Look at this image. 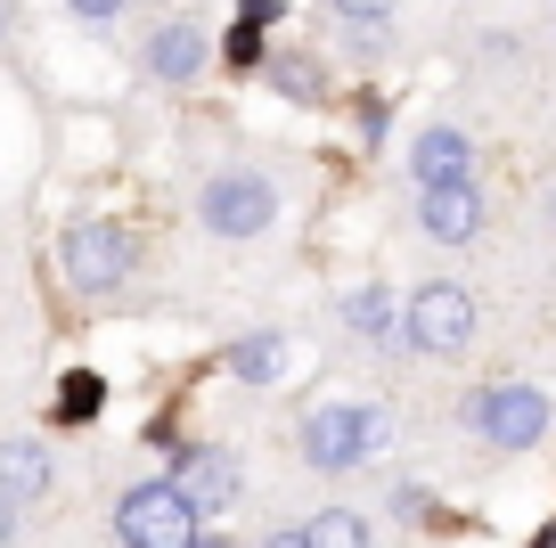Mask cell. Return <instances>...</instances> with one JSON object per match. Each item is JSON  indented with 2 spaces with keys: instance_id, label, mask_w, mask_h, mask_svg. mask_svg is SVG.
Segmentation results:
<instances>
[{
  "instance_id": "cell-6",
  "label": "cell",
  "mask_w": 556,
  "mask_h": 548,
  "mask_svg": "<svg viewBox=\"0 0 556 548\" xmlns=\"http://www.w3.org/2000/svg\"><path fill=\"white\" fill-rule=\"evenodd\" d=\"M58 271L83 295H115L123 278H131V238H123L115 222H99V213H83V222H66V238H58Z\"/></svg>"
},
{
  "instance_id": "cell-19",
  "label": "cell",
  "mask_w": 556,
  "mask_h": 548,
  "mask_svg": "<svg viewBox=\"0 0 556 548\" xmlns=\"http://www.w3.org/2000/svg\"><path fill=\"white\" fill-rule=\"evenodd\" d=\"M66 9H74L83 25H90V34H106V25L123 17V0H66Z\"/></svg>"
},
{
  "instance_id": "cell-22",
  "label": "cell",
  "mask_w": 556,
  "mask_h": 548,
  "mask_svg": "<svg viewBox=\"0 0 556 548\" xmlns=\"http://www.w3.org/2000/svg\"><path fill=\"white\" fill-rule=\"evenodd\" d=\"M262 548H312V540H303V524H295V532H270Z\"/></svg>"
},
{
  "instance_id": "cell-17",
  "label": "cell",
  "mask_w": 556,
  "mask_h": 548,
  "mask_svg": "<svg viewBox=\"0 0 556 548\" xmlns=\"http://www.w3.org/2000/svg\"><path fill=\"white\" fill-rule=\"evenodd\" d=\"M222 58H229V66H262V25H229V34H222Z\"/></svg>"
},
{
  "instance_id": "cell-10",
  "label": "cell",
  "mask_w": 556,
  "mask_h": 548,
  "mask_svg": "<svg viewBox=\"0 0 556 548\" xmlns=\"http://www.w3.org/2000/svg\"><path fill=\"white\" fill-rule=\"evenodd\" d=\"M205 58H213V34L197 17H164L156 34H148V74H156V83H197Z\"/></svg>"
},
{
  "instance_id": "cell-9",
  "label": "cell",
  "mask_w": 556,
  "mask_h": 548,
  "mask_svg": "<svg viewBox=\"0 0 556 548\" xmlns=\"http://www.w3.org/2000/svg\"><path fill=\"white\" fill-rule=\"evenodd\" d=\"M417 229L434 246H475L483 238V189H417Z\"/></svg>"
},
{
  "instance_id": "cell-24",
  "label": "cell",
  "mask_w": 556,
  "mask_h": 548,
  "mask_svg": "<svg viewBox=\"0 0 556 548\" xmlns=\"http://www.w3.org/2000/svg\"><path fill=\"white\" fill-rule=\"evenodd\" d=\"M17 540V508H9V499H0V548Z\"/></svg>"
},
{
  "instance_id": "cell-14",
  "label": "cell",
  "mask_w": 556,
  "mask_h": 548,
  "mask_svg": "<svg viewBox=\"0 0 556 548\" xmlns=\"http://www.w3.org/2000/svg\"><path fill=\"white\" fill-rule=\"evenodd\" d=\"M262 83L278 90V99H295V107H319L328 99V83H319V66L303 50H278V58H262Z\"/></svg>"
},
{
  "instance_id": "cell-20",
  "label": "cell",
  "mask_w": 556,
  "mask_h": 548,
  "mask_svg": "<svg viewBox=\"0 0 556 548\" xmlns=\"http://www.w3.org/2000/svg\"><path fill=\"white\" fill-rule=\"evenodd\" d=\"M393 508H401V515H417V524H426V515H434V491H426V483H393Z\"/></svg>"
},
{
  "instance_id": "cell-3",
  "label": "cell",
  "mask_w": 556,
  "mask_h": 548,
  "mask_svg": "<svg viewBox=\"0 0 556 548\" xmlns=\"http://www.w3.org/2000/svg\"><path fill=\"white\" fill-rule=\"evenodd\" d=\"M475 344V295L458 278H426V287L401 303V352L426 360H458Z\"/></svg>"
},
{
  "instance_id": "cell-15",
  "label": "cell",
  "mask_w": 556,
  "mask_h": 548,
  "mask_svg": "<svg viewBox=\"0 0 556 548\" xmlns=\"http://www.w3.org/2000/svg\"><path fill=\"white\" fill-rule=\"evenodd\" d=\"M106 410V377L99 369H66V377H58V426H90V418Z\"/></svg>"
},
{
  "instance_id": "cell-23",
  "label": "cell",
  "mask_w": 556,
  "mask_h": 548,
  "mask_svg": "<svg viewBox=\"0 0 556 548\" xmlns=\"http://www.w3.org/2000/svg\"><path fill=\"white\" fill-rule=\"evenodd\" d=\"M189 548H245V540H229V532H197Z\"/></svg>"
},
{
  "instance_id": "cell-21",
  "label": "cell",
  "mask_w": 556,
  "mask_h": 548,
  "mask_svg": "<svg viewBox=\"0 0 556 548\" xmlns=\"http://www.w3.org/2000/svg\"><path fill=\"white\" fill-rule=\"evenodd\" d=\"M238 17H245V25H262V34H270V25H278V17H287V9H278V0H245Z\"/></svg>"
},
{
  "instance_id": "cell-5",
  "label": "cell",
  "mask_w": 556,
  "mask_h": 548,
  "mask_svg": "<svg viewBox=\"0 0 556 548\" xmlns=\"http://www.w3.org/2000/svg\"><path fill=\"white\" fill-rule=\"evenodd\" d=\"M205 532V515L173 491V483H139V491L115 499V540L123 548H189Z\"/></svg>"
},
{
  "instance_id": "cell-11",
  "label": "cell",
  "mask_w": 556,
  "mask_h": 548,
  "mask_svg": "<svg viewBox=\"0 0 556 548\" xmlns=\"http://www.w3.org/2000/svg\"><path fill=\"white\" fill-rule=\"evenodd\" d=\"M50 483H58L50 443H34V434H9V443H0V499H9V508H41Z\"/></svg>"
},
{
  "instance_id": "cell-4",
  "label": "cell",
  "mask_w": 556,
  "mask_h": 548,
  "mask_svg": "<svg viewBox=\"0 0 556 548\" xmlns=\"http://www.w3.org/2000/svg\"><path fill=\"white\" fill-rule=\"evenodd\" d=\"M377 443H384L377 401H319L303 418V466H319V475H352L361 459H377Z\"/></svg>"
},
{
  "instance_id": "cell-16",
  "label": "cell",
  "mask_w": 556,
  "mask_h": 548,
  "mask_svg": "<svg viewBox=\"0 0 556 548\" xmlns=\"http://www.w3.org/2000/svg\"><path fill=\"white\" fill-rule=\"evenodd\" d=\"M303 540L312 548H377V524H368L361 508H319L312 524H303Z\"/></svg>"
},
{
  "instance_id": "cell-7",
  "label": "cell",
  "mask_w": 556,
  "mask_h": 548,
  "mask_svg": "<svg viewBox=\"0 0 556 548\" xmlns=\"http://www.w3.org/2000/svg\"><path fill=\"white\" fill-rule=\"evenodd\" d=\"M173 483L180 499H189L197 515H229L238 508V491H245V475H238V459L229 450H213V443H189V450H173Z\"/></svg>"
},
{
  "instance_id": "cell-25",
  "label": "cell",
  "mask_w": 556,
  "mask_h": 548,
  "mask_svg": "<svg viewBox=\"0 0 556 548\" xmlns=\"http://www.w3.org/2000/svg\"><path fill=\"white\" fill-rule=\"evenodd\" d=\"M0 41H9V0H0Z\"/></svg>"
},
{
  "instance_id": "cell-12",
  "label": "cell",
  "mask_w": 556,
  "mask_h": 548,
  "mask_svg": "<svg viewBox=\"0 0 556 548\" xmlns=\"http://www.w3.org/2000/svg\"><path fill=\"white\" fill-rule=\"evenodd\" d=\"M222 360H229V377H245V385H278L295 369V344L278 336V327H254V336H238Z\"/></svg>"
},
{
  "instance_id": "cell-18",
  "label": "cell",
  "mask_w": 556,
  "mask_h": 548,
  "mask_svg": "<svg viewBox=\"0 0 556 548\" xmlns=\"http://www.w3.org/2000/svg\"><path fill=\"white\" fill-rule=\"evenodd\" d=\"M393 9H401V0H336V17H344V25H384Z\"/></svg>"
},
{
  "instance_id": "cell-1",
  "label": "cell",
  "mask_w": 556,
  "mask_h": 548,
  "mask_svg": "<svg viewBox=\"0 0 556 548\" xmlns=\"http://www.w3.org/2000/svg\"><path fill=\"white\" fill-rule=\"evenodd\" d=\"M197 222H205V238H229V246L262 238V229L278 222V180H270V172H254V164L213 172L205 189H197Z\"/></svg>"
},
{
  "instance_id": "cell-8",
  "label": "cell",
  "mask_w": 556,
  "mask_h": 548,
  "mask_svg": "<svg viewBox=\"0 0 556 548\" xmlns=\"http://www.w3.org/2000/svg\"><path fill=\"white\" fill-rule=\"evenodd\" d=\"M409 180L417 189H467L475 180V139L458 132V123H426V132L409 139Z\"/></svg>"
},
{
  "instance_id": "cell-2",
  "label": "cell",
  "mask_w": 556,
  "mask_h": 548,
  "mask_svg": "<svg viewBox=\"0 0 556 548\" xmlns=\"http://www.w3.org/2000/svg\"><path fill=\"white\" fill-rule=\"evenodd\" d=\"M548 426H556V401L540 385H483V394H467V434L483 450H540Z\"/></svg>"
},
{
  "instance_id": "cell-13",
  "label": "cell",
  "mask_w": 556,
  "mask_h": 548,
  "mask_svg": "<svg viewBox=\"0 0 556 548\" xmlns=\"http://www.w3.org/2000/svg\"><path fill=\"white\" fill-rule=\"evenodd\" d=\"M344 320L361 327L368 344H401V303H393V295L377 287V278H368V287H352V295H344Z\"/></svg>"
},
{
  "instance_id": "cell-26",
  "label": "cell",
  "mask_w": 556,
  "mask_h": 548,
  "mask_svg": "<svg viewBox=\"0 0 556 548\" xmlns=\"http://www.w3.org/2000/svg\"><path fill=\"white\" fill-rule=\"evenodd\" d=\"M548 222H556V189H548Z\"/></svg>"
}]
</instances>
